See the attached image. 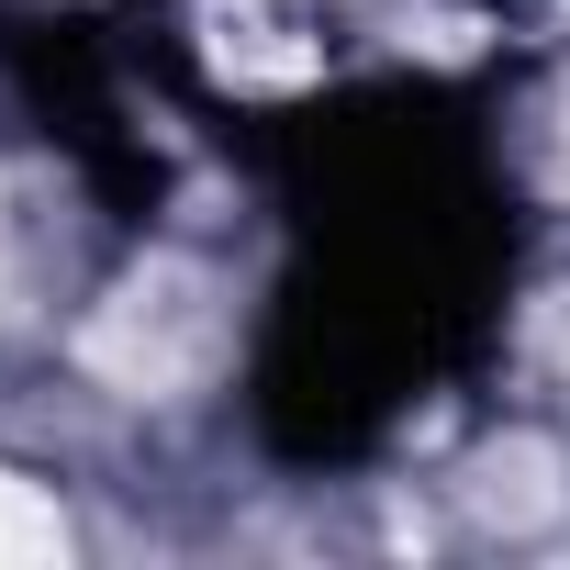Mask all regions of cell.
<instances>
[{
  "mask_svg": "<svg viewBox=\"0 0 570 570\" xmlns=\"http://www.w3.org/2000/svg\"><path fill=\"white\" fill-rule=\"evenodd\" d=\"M481 514L548 525V514H559V459H548V448H492V459H481Z\"/></svg>",
  "mask_w": 570,
  "mask_h": 570,
  "instance_id": "7a4b0ae2",
  "label": "cell"
},
{
  "mask_svg": "<svg viewBox=\"0 0 570 570\" xmlns=\"http://www.w3.org/2000/svg\"><path fill=\"white\" fill-rule=\"evenodd\" d=\"M213 68L235 90H303L314 79V46H268V23H213Z\"/></svg>",
  "mask_w": 570,
  "mask_h": 570,
  "instance_id": "3957f363",
  "label": "cell"
},
{
  "mask_svg": "<svg viewBox=\"0 0 570 570\" xmlns=\"http://www.w3.org/2000/svg\"><path fill=\"white\" fill-rule=\"evenodd\" d=\"M414 46H425V57H470L481 23H470V12H436V23H414Z\"/></svg>",
  "mask_w": 570,
  "mask_h": 570,
  "instance_id": "5b68a950",
  "label": "cell"
},
{
  "mask_svg": "<svg viewBox=\"0 0 570 570\" xmlns=\"http://www.w3.org/2000/svg\"><path fill=\"white\" fill-rule=\"evenodd\" d=\"M57 548H68L57 503H46L35 481H12V470H0V559H57Z\"/></svg>",
  "mask_w": 570,
  "mask_h": 570,
  "instance_id": "277c9868",
  "label": "cell"
},
{
  "mask_svg": "<svg viewBox=\"0 0 570 570\" xmlns=\"http://www.w3.org/2000/svg\"><path fill=\"white\" fill-rule=\"evenodd\" d=\"M202 336H213L202 279H190V268H135L124 292H112V314L79 336V358H90L101 381H124V392H168V381H190Z\"/></svg>",
  "mask_w": 570,
  "mask_h": 570,
  "instance_id": "6da1fadb",
  "label": "cell"
}]
</instances>
